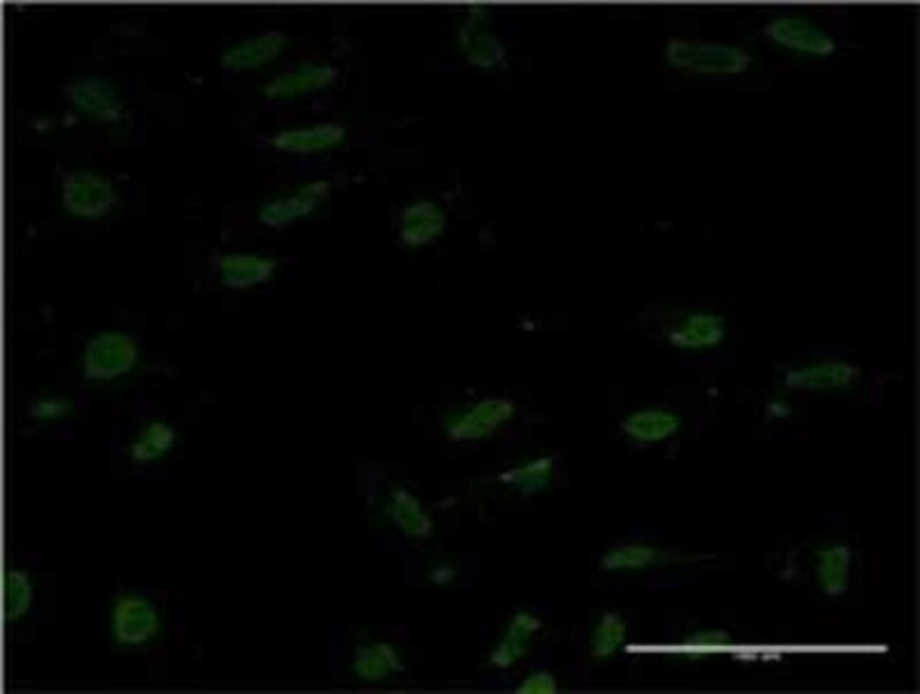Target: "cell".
Segmentation results:
<instances>
[{
	"mask_svg": "<svg viewBox=\"0 0 920 694\" xmlns=\"http://www.w3.org/2000/svg\"><path fill=\"white\" fill-rule=\"evenodd\" d=\"M664 59L671 69L710 77H741L755 65L751 51L723 41L671 39L664 49Z\"/></svg>",
	"mask_w": 920,
	"mask_h": 694,
	"instance_id": "6da1fadb",
	"label": "cell"
},
{
	"mask_svg": "<svg viewBox=\"0 0 920 694\" xmlns=\"http://www.w3.org/2000/svg\"><path fill=\"white\" fill-rule=\"evenodd\" d=\"M761 35L773 49L804 60H828L838 53L834 33L808 14L777 13L767 19Z\"/></svg>",
	"mask_w": 920,
	"mask_h": 694,
	"instance_id": "7a4b0ae2",
	"label": "cell"
},
{
	"mask_svg": "<svg viewBox=\"0 0 920 694\" xmlns=\"http://www.w3.org/2000/svg\"><path fill=\"white\" fill-rule=\"evenodd\" d=\"M140 361V349L131 336L107 331L95 336L85 345L83 370L85 378L107 382L130 374Z\"/></svg>",
	"mask_w": 920,
	"mask_h": 694,
	"instance_id": "3957f363",
	"label": "cell"
},
{
	"mask_svg": "<svg viewBox=\"0 0 920 694\" xmlns=\"http://www.w3.org/2000/svg\"><path fill=\"white\" fill-rule=\"evenodd\" d=\"M61 199L70 216L94 221L111 212L117 203V192L104 175L92 170H78L65 175Z\"/></svg>",
	"mask_w": 920,
	"mask_h": 694,
	"instance_id": "277c9868",
	"label": "cell"
},
{
	"mask_svg": "<svg viewBox=\"0 0 920 694\" xmlns=\"http://www.w3.org/2000/svg\"><path fill=\"white\" fill-rule=\"evenodd\" d=\"M159 614L154 604L145 597L123 596L113 606L112 636L118 645L140 646L158 634Z\"/></svg>",
	"mask_w": 920,
	"mask_h": 694,
	"instance_id": "5b68a950",
	"label": "cell"
},
{
	"mask_svg": "<svg viewBox=\"0 0 920 694\" xmlns=\"http://www.w3.org/2000/svg\"><path fill=\"white\" fill-rule=\"evenodd\" d=\"M65 94L75 109L94 121L111 123L122 117L120 95L107 78L88 75L71 81Z\"/></svg>",
	"mask_w": 920,
	"mask_h": 694,
	"instance_id": "8992f818",
	"label": "cell"
},
{
	"mask_svg": "<svg viewBox=\"0 0 920 694\" xmlns=\"http://www.w3.org/2000/svg\"><path fill=\"white\" fill-rule=\"evenodd\" d=\"M459 46L467 59L482 69H495L506 59L505 47L492 32L485 9L469 12L460 27Z\"/></svg>",
	"mask_w": 920,
	"mask_h": 694,
	"instance_id": "52a82bcc",
	"label": "cell"
},
{
	"mask_svg": "<svg viewBox=\"0 0 920 694\" xmlns=\"http://www.w3.org/2000/svg\"><path fill=\"white\" fill-rule=\"evenodd\" d=\"M336 78L338 70L334 65L305 63L269 80L263 87V95L271 101L298 98L330 87Z\"/></svg>",
	"mask_w": 920,
	"mask_h": 694,
	"instance_id": "ba28073f",
	"label": "cell"
},
{
	"mask_svg": "<svg viewBox=\"0 0 920 694\" xmlns=\"http://www.w3.org/2000/svg\"><path fill=\"white\" fill-rule=\"evenodd\" d=\"M348 131L339 123L325 122L283 130L273 137V146L283 154L311 155L335 149L346 141Z\"/></svg>",
	"mask_w": 920,
	"mask_h": 694,
	"instance_id": "9c48e42d",
	"label": "cell"
},
{
	"mask_svg": "<svg viewBox=\"0 0 920 694\" xmlns=\"http://www.w3.org/2000/svg\"><path fill=\"white\" fill-rule=\"evenodd\" d=\"M287 46L288 36L282 32L261 33L227 49L221 56V64L232 71L259 69L281 56Z\"/></svg>",
	"mask_w": 920,
	"mask_h": 694,
	"instance_id": "30bf717a",
	"label": "cell"
},
{
	"mask_svg": "<svg viewBox=\"0 0 920 694\" xmlns=\"http://www.w3.org/2000/svg\"><path fill=\"white\" fill-rule=\"evenodd\" d=\"M327 192L329 183L324 180L307 183L293 196L267 204L261 211V220L268 226H283L299 217L307 216Z\"/></svg>",
	"mask_w": 920,
	"mask_h": 694,
	"instance_id": "8fae6325",
	"label": "cell"
},
{
	"mask_svg": "<svg viewBox=\"0 0 920 694\" xmlns=\"http://www.w3.org/2000/svg\"><path fill=\"white\" fill-rule=\"evenodd\" d=\"M818 580L820 588L836 597L846 592L850 579L851 551L846 545H828L818 550Z\"/></svg>",
	"mask_w": 920,
	"mask_h": 694,
	"instance_id": "7c38bea8",
	"label": "cell"
},
{
	"mask_svg": "<svg viewBox=\"0 0 920 694\" xmlns=\"http://www.w3.org/2000/svg\"><path fill=\"white\" fill-rule=\"evenodd\" d=\"M542 629V621L529 612H519L510 622L506 638L492 655V662L509 668L528 653L530 640Z\"/></svg>",
	"mask_w": 920,
	"mask_h": 694,
	"instance_id": "4fadbf2b",
	"label": "cell"
},
{
	"mask_svg": "<svg viewBox=\"0 0 920 694\" xmlns=\"http://www.w3.org/2000/svg\"><path fill=\"white\" fill-rule=\"evenodd\" d=\"M220 269L221 280L227 287L244 289L271 278L275 264L259 256L229 255L222 258Z\"/></svg>",
	"mask_w": 920,
	"mask_h": 694,
	"instance_id": "5bb4252c",
	"label": "cell"
},
{
	"mask_svg": "<svg viewBox=\"0 0 920 694\" xmlns=\"http://www.w3.org/2000/svg\"><path fill=\"white\" fill-rule=\"evenodd\" d=\"M680 427V419L675 413L666 411H643L634 413L625 422V431L632 439L653 443V441L666 440L675 435Z\"/></svg>",
	"mask_w": 920,
	"mask_h": 694,
	"instance_id": "9a60e30c",
	"label": "cell"
},
{
	"mask_svg": "<svg viewBox=\"0 0 920 694\" xmlns=\"http://www.w3.org/2000/svg\"><path fill=\"white\" fill-rule=\"evenodd\" d=\"M177 443V431L165 422H152L130 446V458L135 463H152L162 459Z\"/></svg>",
	"mask_w": 920,
	"mask_h": 694,
	"instance_id": "2e32d148",
	"label": "cell"
},
{
	"mask_svg": "<svg viewBox=\"0 0 920 694\" xmlns=\"http://www.w3.org/2000/svg\"><path fill=\"white\" fill-rule=\"evenodd\" d=\"M33 597V584L31 576L25 570H9L3 583V606L4 618L13 622L21 620L31 610Z\"/></svg>",
	"mask_w": 920,
	"mask_h": 694,
	"instance_id": "e0dca14e",
	"label": "cell"
},
{
	"mask_svg": "<svg viewBox=\"0 0 920 694\" xmlns=\"http://www.w3.org/2000/svg\"><path fill=\"white\" fill-rule=\"evenodd\" d=\"M628 636V626L618 614L606 612L597 622L591 635V654L597 659H609L616 655Z\"/></svg>",
	"mask_w": 920,
	"mask_h": 694,
	"instance_id": "ac0fdd59",
	"label": "cell"
},
{
	"mask_svg": "<svg viewBox=\"0 0 920 694\" xmlns=\"http://www.w3.org/2000/svg\"><path fill=\"white\" fill-rule=\"evenodd\" d=\"M662 553L649 545H626L612 549L602 558L606 570H643L661 562Z\"/></svg>",
	"mask_w": 920,
	"mask_h": 694,
	"instance_id": "d6986e66",
	"label": "cell"
},
{
	"mask_svg": "<svg viewBox=\"0 0 920 694\" xmlns=\"http://www.w3.org/2000/svg\"><path fill=\"white\" fill-rule=\"evenodd\" d=\"M851 370L844 367H820L800 370L790 375L789 383L794 388L826 391L846 387L850 383Z\"/></svg>",
	"mask_w": 920,
	"mask_h": 694,
	"instance_id": "ffe728a7",
	"label": "cell"
},
{
	"mask_svg": "<svg viewBox=\"0 0 920 694\" xmlns=\"http://www.w3.org/2000/svg\"><path fill=\"white\" fill-rule=\"evenodd\" d=\"M733 646V638L725 631L709 630L695 632L678 645L677 654L690 659L727 653Z\"/></svg>",
	"mask_w": 920,
	"mask_h": 694,
	"instance_id": "44dd1931",
	"label": "cell"
},
{
	"mask_svg": "<svg viewBox=\"0 0 920 694\" xmlns=\"http://www.w3.org/2000/svg\"><path fill=\"white\" fill-rule=\"evenodd\" d=\"M440 212L429 203H419L407 211L404 236L408 242L419 244L429 240L440 230Z\"/></svg>",
	"mask_w": 920,
	"mask_h": 694,
	"instance_id": "7402d4cb",
	"label": "cell"
},
{
	"mask_svg": "<svg viewBox=\"0 0 920 694\" xmlns=\"http://www.w3.org/2000/svg\"><path fill=\"white\" fill-rule=\"evenodd\" d=\"M553 477V461L535 460L515 473V482L525 491H538L547 487Z\"/></svg>",
	"mask_w": 920,
	"mask_h": 694,
	"instance_id": "603a6c76",
	"label": "cell"
},
{
	"mask_svg": "<svg viewBox=\"0 0 920 694\" xmlns=\"http://www.w3.org/2000/svg\"><path fill=\"white\" fill-rule=\"evenodd\" d=\"M71 412V403L61 398H46L37 401L31 409L33 419L53 422L63 419Z\"/></svg>",
	"mask_w": 920,
	"mask_h": 694,
	"instance_id": "cb8c5ba5",
	"label": "cell"
},
{
	"mask_svg": "<svg viewBox=\"0 0 920 694\" xmlns=\"http://www.w3.org/2000/svg\"><path fill=\"white\" fill-rule=\"evenodd\" d=\"M558 692V684L552 673L535 672L530 674L521 684L519 693L524 694H555Z\"/></svg>",
	"mask_w": 920,
	"mask_h": 694,
	"instance_id": "d4e9b609",
	"label": "cell"
}]
</instances>
